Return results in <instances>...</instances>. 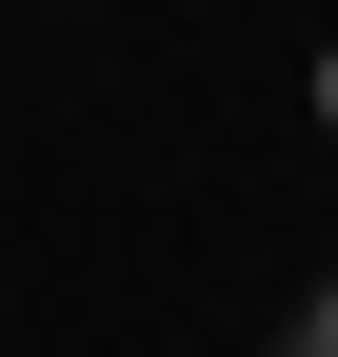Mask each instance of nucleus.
<instances>
[{"label":"nucleus","instance_id":"obj_2","mask_svg":"<svg viewBox=\"0 0 338 357\" xmlns=\"http://www.w3.org/2000/svg\"><path fill=\"white\" fill-rule=\"evenodd\" d=\"M318 119H338V60H318Z\"/></svg>","mask_w":338,"mask_h":357},{"label":"nucleus","instance_id":"obj_1","mask_svg":"<svg viewBox=\"0 0 338 357\" xmlns=\"http://www.w3.org/2000/svg\"><path fill=\"white\" fill-rule=\"evenodd\" d=\"M318 357H338V278H318Z\"/></svg>","mask_w":338,"mask_h":357}]
</instances>
